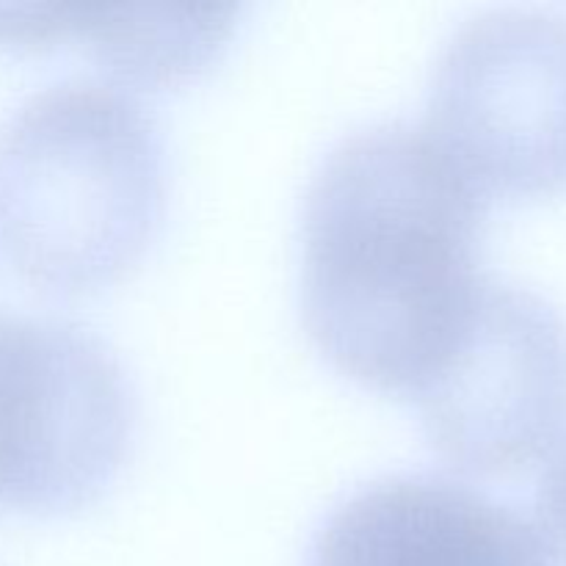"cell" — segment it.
<instances>
[{"label": "cell", "mask_w": 566, "mask_h": 566, "mask_svg": "<svg viewBox=\"0 0 566 566\" xmlns=\"http://www.w3.org/2000/svg\"><path fill=\"white\" fill-rule=\"evenodd\" d=\"M238 6L70 3L66 42H77L116 81L180 86L219 61Z\"/></svg>", "instance_id": "obj_7"}, {"label": "cell", "mask_w": 566, "mask_h": 566, "mask_svg": "<svg viewBox=\"0 0 566 566\" xmlns=\"http://www.w3.org/2000/svg\"><path fill=\"white\" fill-rule=\"evenodd\" d=\"M164 133L125 88L59 81L0 122V252L50 293L130 271L166 213Z\"/></svg>", "instance_id": "obj_2"}, {"label": "cell", "mask_w": 566, "mask_h": 566, "mask_svg": "<svg viewBox=\"0 0 566 566\" xmlns=\"http://www.w3.org/2000/svg\"><path fill=\"white\" fill-rule=\"evenodd\" d=\"M534 525L551 551L553 564L566 566V440L556 448L536 486Z\"/></svg>", "instance_id": "obj_8"}, {"label": "cell", "mask_w": 566, "mask_h": 566, "mask_svg": "<svg viewBox=\"0 0 566 566\" xmlns=\"http://www.w3.org/2000/svg\"><path fill=\"white\" fill-rule=\"evenodd\" d=\"M136 423V387L103 337L0 310V509L94 503L125 468Z\"/></svg>", "instance_id": "obj_3"}, {"label": "cell", "mask_w": 566, "mask_h": 566, "mask_svg": "<svg viewBox=\"0 0 566 566\" xmlns=\"http://www.w3.org/2000/svg\"><path fill=\"white\" fill-rule=\"evenodd\" d=\"M409 398L426 440L462 473L506 475L536 462L566 431V315L531 287L484 276Z\"/></svg>", "instance_id": "obj_5"}, {"label": "cell", "mask_w": 566, "mask_h": 566, "mask_svg": "<svg viewBox=\"0 0 566 566\" xmlns=\"http://www.w3.org/2000/svg\"><path fill=\"white\" fill-rule=\"evenodd\" d=\"M307 566H556L509 503L440 473L357 486L315 528Z\"/></svg>", "instance_id": "obj_6"}, {"label": "cell", "mask_w": 566, "mask_h": 566, "mask_svg": "<svg viewBox=\"0 0 566 566\" xmlns=\"http://www.w3.org/2000/svg\"><path fill=\"white\" fill-rule=\"evenodd\" d=\"M423 130L490 202L566 186V17L492 9L442 44Z\"/></svg>", "instance_id": "obj_4"}, {"label": "cell", "mask_w": 566, "mask_h": 566, "mask_svg": "<svg viewBox=\"0 0 566 566\" xmlns=\"http://www.w3.org/2000/svg\"><path fill=\"white\" fill-rule=\"evenodd\" d=\"M486 199L423 127L376 122L321 158L302 216V315L352 379L412 396L468 318Z\"/></svg>", "instance_id": "obj_1"}]
</instances>
